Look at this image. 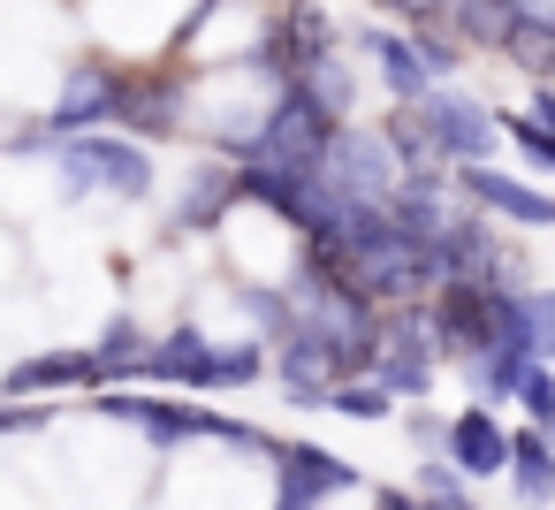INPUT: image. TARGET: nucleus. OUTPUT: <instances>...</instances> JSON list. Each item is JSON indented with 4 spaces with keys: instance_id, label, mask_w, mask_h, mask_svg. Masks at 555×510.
<instances>
[{
    "instance_id": "8",
    "label": "nucleus",
    "mask_w": 555,
    "mask_h": 510,
    "mask_svg": "<svg viewBox=\"0 0 555 510\" xmlns=\"http://www.w3.org/2000/svg\"><path fill=\"white\" fill-rule=\"evenodd\" d=\"M274 373H282V388H289V404H327L335 381H343V358L297 320V328L282 335V350H274Z\"/></svg>"
},
{
    "instance_id": "22",
    "label": "nucleus",
    "mask_w": 555,
    "mask_h": 510,
    "mask_svg": "<svg viewBox=\"0 0 555 510\" xmlns=\"http://www.w3.org/2000/svg\"><path fill=\"white\" fill-rule=\"evenodd\" d=\"M388 396H396L388 381H373V373H365V381H358V373H343V381H335V396H327V411H343V419H388Z\"/></svg>"
},
{
    "instance_id": "2",
    "label": "nucleus",
    "mask_w": 555,
    "mask_h": 510,
    "mask_svg": "<svg viewBox=\"0 0 555 510\" xmlns=\"http://www.w3.org/2000/svg\"><path fill=\"white\" fill-rule=\"evenodd\" d=\"M335 115L305 92V85H282L274 92V107H267V130L251 138V153L244 161H267V168H289V176H320L327 168V153H335ZM236 161V168H244Z\"/></svg>"
},
{
    "instance_id": "16",
    "label": "nucleus",
    "mask_w": 555,
    "mask_h": 510,
    "mask_svg": "<svg viewBox=\"0 0 555 510\" xmlns=\"http://www.w3.org/2000/svg\"><path fill=\"white\" fill-rule=\"evenodd\" d=\"M77 381H100V358L92 350H39L9 373V396H39V388H77Z\"/></svg>"
},
{
    "instance_id": "31",
    "label": "nucleus",
    "mask_w": 555,
    "mask_h": 510,
    "mask_svg": "<svg viewBox=\"0 0 555 510\" xmlns=\"http://www.w3.org/2000/svg\"><path fill=\"white\" fill-rule=\"evenodd\" d=\"M373 9H396V0H373Z\"/></svg>"
},
{
    "instance_id": "23",
    "label": "nucleus",
    "mask_w": 555,
    "mask_h": 510,
    "mask_svg": "<svg viewBox=\"0 0 555 510\" xmlns=\"http://www.w3.org/2000/svg\"><path fill=\"white\" fill-rule=\"evenodd\" d=\"M502 130H509V145H517V161H525V168L555 176V130H547L540 115H502Z\"/></svg>"
},
{
    "instance_id": "24",
    "label": "nucleus",
    "mask_w": 555,
    "mask_h": 510,
    "mask_svg": "<svg viewBox=\"0 0 555 510\" xmlns=\"http://www.w3.org/2000/svg\"><path fill=\"white\" fill-rule=\"evenodd\" d=\"M267 358H259V343H236V350H214V366H206V388H244L251 373H259Z\"/></svg>"
},
{
    "instance_id": "30",
    "label": "nucleus",
    "mask_w": 555,
    "mask_h": 510,
    "mask_svg": "<svg viewBox=\"0 0 555 510\" xmlns=\"http://www.w3.org/2000/svg\"><path fill=\"white\" fill-rule=\"evenodd\" d=\"M426 510H464V502H426Z\"/></svg>"
},
{
    "instance_id": "1",
    "label": "nucleus",
    "mask_w": 555,
    "mask_h": 510,
    "mask_svg": "<svg viewBox=\"0 0 555 510\" xmlns=\"http://www.w3.org/2000/svg\"><path fill=\"white\" fill-rule=\"evenodd\" d=\"M54 161H62V191L69 199H145L153 191V153H145V138H107V130H77V138H62L54 145Z\"/></svg>"
},
{
    "instance_id": "11",
    "label": "nucleus",
    "mask_w": 555,
    "mask_h": 510,
    "mask_svg": "<svg viewBox=\"0 0 555 510\" xmlns=\"http://www.w3.org/2000/svg\"><path fill=\"white\" fill-rule=\"evenodd\" d=\"M358 47H365V62L380 69V85L396 92V107H418V100L434 92V69H426V54H418L411 31H358Z\"/></svg>"
},
{
    "instance_id": "15",
    "label": "nucleus",
    "mask_w": 555,
    "mask_h": 510,
    "mask_svg": "<svg viewBox=\"0 0 555 510\" xmlns=\"http://www.w3.org/2000/svg\"><path fill=\"white\" fill-rule=\"evenodd\" d=\"M206 366H214V335H206V328H176V335L153 343V358H145L153 381H183V388H206Z\"/></svg>"
},
{
    "instance_id": "14",
    "label": "nucleus",
    "mask_w": 555,
    "mask_h": 510,
    "mask_svg": "<svg viewBox=\"0 0 555 510\" xmlns=\"http://www.w3.org/2000/svg\"><path fill=\"white\" fill-rule=\"evenodd\" d=\"M122 130H130V138H176V130H183V92H176L168 77L130 85V100H122Z\"/></svg>"
},
{
    "instance_id": "6",
    "label": "nucleus",
    "mask_w": 555,
    "mask_h": 510,
    "mask_svg": "<svg viewBox=\"0 0 555 510\" xmlns=\"http://www.w3.org/2000/svg\"><path fill=\"white\" fill-rule=\"evenodd\" d=\"M456 191H464L479 214H502V221H517V229H555V199L532 191V183H517V176H502L494 161H487V168H456Z\"/></svg>"
},
{
    "instance_id": "9",
    "label": "nucleus",
    "mask_w": 555,
    "mask_h": 510,
    "mask_svg": "<svg viewBox=\"0 0 555 510\" xmlns=\"http://www.w3.org/2000/svg\"><path fill=\"white\" fill-rule=\"evenodd\" d=\"M388 214H396L418 244H441V237L472 214V199H464V191L449 199V191H441V168H426V176H403V191L388 199Z\"/></svg>"
},
{
    "instance_id": "20",
    "label": "nucleus",
    "mask_w": 555,
    "mask_h": 510,
    "mask_svg": "<svg viewBox=\"0 0 555 510\" xmlns=\"http://www.w3.org/2000/svg\"><path fill=\"white\" fill-rule=\"evenodd\" d=\"M509 480H517L525 502H555V449H547V434H517Z\"/></svg>"
},
{
    "instance_id": "19",
    "label": "nucleus",
    "mask_w": 555,
    "mask_h": 510,
    "mask_svg": "<svg viewBox=\"0 0 555 510\" xmlns=\"http://www.w3.org/2000/svg\"><path fill=\"white\" fill-rule=\"evenodd\" d=\"M92 358H100V381H122V373H145V358H153V343H145V328H138L130 313H115V320L100 328V343H92Z\"/></svg>"
},
{
    "instance_id": "10",
    "label": "nucleus",
    "mask_w": 555,
    "mask_h": 510,
    "mask_svg": "<svg viewBox=\"0 0 555 510\" xmlns=\"http://www.w3.org/2000/svg\"><path fill=\"white\" fill-rule=\"evenodd\" d=\"M274 464H282V502H274V510H320L327 495H343V487L358 480V472H350L335 449H312V442L282 449Z\"/></svg>"
},
{
    "instance_id": "21",
    "label": "nucleus",
    "mask_w": 555,
    "mask_h": 510,
    "mask_svg": "<svg viewBox=\"0 0 555 510\" xmlns=\"http://www.w3.org/2000/svg\"><path fill=\"white\" fill-rule=\"evenodd\" d=\"M532 85H555V24H517V39L502 47Z\"/></svg>"
},
{
    "instance_id": "27",
    "label": "nucleus",
    "mask_w": 555,
    "mask_h": 510,
    "mask_svg": "<svg viewBox=\"0 0 555 510\" xmlns=\"http://www.w3.org/2000/svg\"><path fill=\"white\" fill-rule=\"evenodd\" d=\"M472 472H449V464H426L418 472V487H426V502H456V487H464Z\"/></svg>"
},
{
    "instance_id": "13",
    "label": "nucleus",
    "mask_w": 555,
    "mask_h": 510,
    "mask_svg": "<svg viewBox=\"0 0 555 510\" xmlns=\"http://www.w3.org/2000/svg\"><path fill=\"white\" fill-rule=\"evenodd\" d=\"M107 419H130V426H145L160 449H176V442H191V434H206V411H191V404H153V396H92Z\"/></svg>"
},
{
    "instance_id": "4",
    "label": "nucleus",
    "mask_w": 555,
    "mask_h": 510,
    "mask_svg": "<svg viewBox=\"0 0 555 510\" xmlns=\"http://www.w3.org/2000/svg\"><path fill=\"white\" fill-rule=\"evenodd\" d=\"M403 153H396V138L388 130H358V123H343L335 130V153H327V168H320V183H335L343 199H365V206H388L396 191H403Z\"/></svg>"
},
{
    "instance_id": "7",
    "label": "nucleus",
    "mask_w": 555,
    "mask_h": 510,
    "mask_svg": "<svg viewBox=\"0 0 555 510\" xmlns=\"http://www.w3.org/2000/svg\"><path fill=\"white\" fill-rule=\"evenodd\" d=\"M244 199V176L236 168H221V161H198L191 176H183V191H176V221H168V237H206V229H221V214Z\"/></svg>"
},
{
    "instance_id": "18",
    "label": "nucleus",
    "mask_w": 555,
    "mask_h": 510,
    "mask_svg": "<svg viewBox=\"0 0 555 510\" xmlns=\"http://www.w3.org/2000/svg\"><path fill=\"white\" fill-rule=\"evenodd\" d=\"M289 85H305L335 123H350V107H358V77H350V54H343V47L320 54V62H305V77H289Z\"/></svg>"
},
{
    "instance_id": "12",
    "label": "nucleus",
    "mask_w": 555,
    "mask_h": 510,
    "mask_svg": "<svg viewBox=\"0 0 555 510\" xmlns=\"http://www.w3.org/2000/svg\"><path fill=\"white\" fill-rule=\"evenodd\" d=\"M449 457H456V472L487 480V472H509L517 434H502V426L487 419V404H472V411H456V419H449Z\"/></svg>"
},
{
    "instance_id": "5",
    "label": "nucleus",
    "mask_w": 555,
    "mask_h": 510,
    "mask_svg": "<svg viewBox=\"0 0 555 510\" xmlns=\"http://www.w3.org/2000/svg\"><path fill=\"white\" fill-rule=\"evenodd\" d=\"M122 100H130V77L107 69V62H85V69L62 77L47 123H54L62 138H77V130H107V123H122Z\"/></svg>"
},
{
    "instance_id": "29",
    "label": "nucleus",
    "mask_w": 555,
    "mask_h": 510,
    "mask_svg": "<svg viewBox=\"0 0 555 510\" xmlns=\"http://www.w3.org/2000/svg\"><path fill=\"white\" fill-rule=\"evenodd\" d=\"M525 9V24H555V0H517Z\"/></svg>"
},
{
    "instance_id": "28",
    "label": "nucleus",
    "mask_w": 555,
    "mask_h": 510,
    "mask_svg": "<svg viewBox=\"0 0 555 510\" xmlns=\"http://www.w3.org/2000/svg\"><path fill=\"white\" fill-rule=\"evenodd\" d=\"M525 115H540V123L555 130V85H532V107H525Z\"/></svg>"
},
{
    "instance_id": "25",
    "label": "nucleus",
    "mask_w": 555,
    "mask_h": 510,
    "mask_svg": "<svg viewBox=\"0 0 555 510\" xmlns=\"http://www.w3.org/2000/svg\"><path fill=\"white\" fill-rule=\"evenodd\" d=\"M411 39H418V54H426V69H434V85L464 62V47H456V39H441V24H411Z\"/></svg>"
},
{
    "instance_id": "17",
    "label": "nucleus",
    "mask_w": 555,
    "mask_h": 510,
    "mask_svg": "<svg viewBox=\"0 0 555 510\" xmlns=\"http://www.w3.org/2000/svg\"><path fill=\"white\" fill-rule=\"evenodd\" d=\"M517 24H525L517 0H456V16H449V31H464V47H494V54L517 39Z\"/></svg>"
},
{
    "instance_id": "3",
    "label": "nucleus",
    "mask_w": 555,
    "mask_h": 510,
    "mask_svg": "<svg viewBox=\"0 0 555 510\" xmlns=\"http://www.w3.org/2000/svg\"><path fill=\"white\" fill-rule=\"evenodd\" d=\"M418 115H426V138H434V153L449 161V168H487L494 153H502V115L487 107V100H472V92H426L418 100Z\"/></svg>"
},
{
    "instance_id": "26",
    "label": "nucleus",
    "mask_w": 555,
    "mask_h": 510,
    "mask_svg": "<svg viewBox=\"0 0 555 510\" xmlns=\"http://www.w3.org/2000/svg\"><path fill=\"white\" fill-rule=\"evenodd\" d=\"M517 404H525L540 426H555V373H547V366H532V373H525V388H517Z\"/></svg>"
}]
</instances>
